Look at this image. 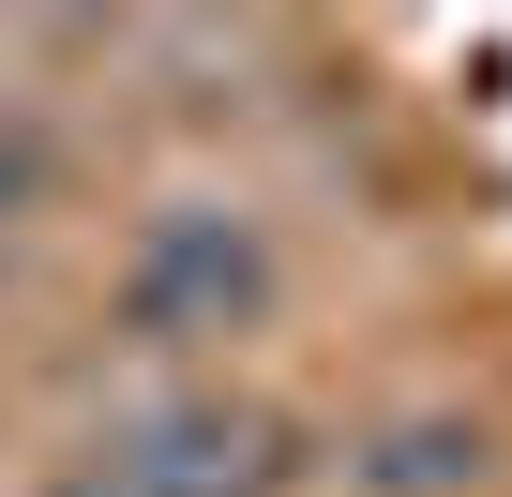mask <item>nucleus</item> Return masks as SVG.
<instances>
[{
	"label": "nucleus",
	"instance_id": "obj_4",
	"mask_svg": "<svg viewBox=\"0 0 512 497\" xmlns=\"http://www.w3.org/2000/svg\"><path fill=\"white\" fill-rule=\"evenodd\" d=\"M46 181H61V166H46V136H16V121H0V226H16Z\"/></svg>",
	"mask_w": 512,
	"mask_h": 497
},
{
	"label": "nucleus",
	"instance_id": "obj_3",
	"mask_svg": "<svg viewBox=\"0 0 512 497\" xmlns=\"http://www.w3.org/2000/svg\"><path fill=\"white\" fill-rule=\"evenodd\" d=\"M482 422L467 407H407V422H377V437H347L332 467H347V497H467L482 482Z\"/></svg>",
	"mask_w": 512,
	"mask_h": 497
},
{
	"label": "nucleus",
	"instance_id": "obj_2",
	"mask_svg": "<svg viewBox=\"0 0 512 497\" xmlns=\"http://www.w3.org/2000/svg\"><path fill=\"white\" fill-rule=\"evenodd\" d=\"M256 302H272V241H256V211H226V196L166 211L136 257H121V317H136L151 347H181V332H241Z\"/></svg>",
	"mask_w": 512,
	"mask_h": 497
},
{
	"label": "nucleus",
	"instance_id": "obj_1",
	"mask_svg": "<svg viewBox=\"0 0 512 497\" xmlns=\"http://www.w3.org/2000/svg\"><path fill=\"white\" fill-rule=\"evenodd\" d=\"M317 452H302V422H272V407H166V422H121V437H91V482L106 497H287Z\"/></svg>",
	"mask_w": 512,
	"mask_h": 497
}]
</instances>
